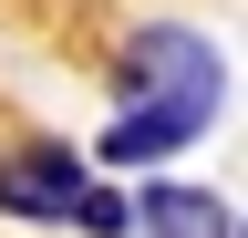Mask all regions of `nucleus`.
Returning a JSON list of instances; mask_svg holds the SVG:
<instances>
[{"mask_svg": "<svg viewBox=\"0 0 248 238\" xmlns=\"http://www.w3.org/2000/svg\"><path fill=\"white\" fill-rule=\"evenodd\" d=\"M0 207L11 218H73L93 238L124 228V197H104L83 176V156H62V145H21V156H0Z\"/></svg>", "mask_w": 248, "mask_h": 238, "instance_id": "nucleus-2", "label": "nucleus"}, {"mask_svg": "<svg viewBox=\"0 0 248 238\" xmlns=\"http://www.w3.org/2000/svg\"><path fill=\"white\" fill-rule=\"evenodd\" d=\"M124 83H135V104H124V125L104 135V166H155V156H176V145H197L207 114H217V52L197 32H176V21H155V32L124 52Z\"/></svg>", "mask_w": 248, "mask_h": 238, "instance_id": "nucleus-1", "label": "nucleus"}, {"mask_svg": "<svg viewBox=\"0 0 248 238\" xmlns=\"http://www.w3.org/2000/svg\"><path fill=\"white\" fill-rule=\"evenodd\" d=\"M124 228L135 238H238V207L207 197V187H145L124 207Z\"/></svg>", "mask_w": 248, "mask_h": 238, "instance_id": "nucleus-3", "label": "nucleus"}]
</instances>
